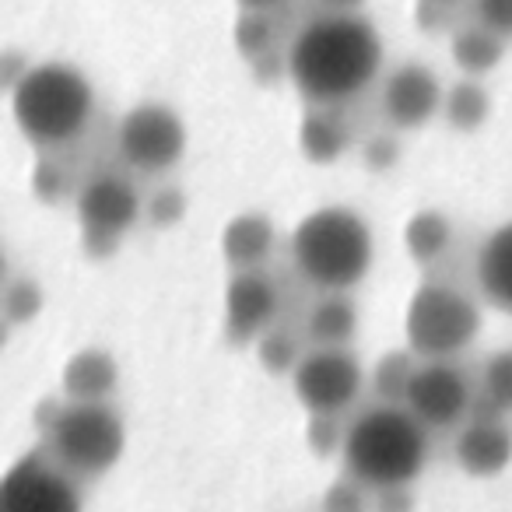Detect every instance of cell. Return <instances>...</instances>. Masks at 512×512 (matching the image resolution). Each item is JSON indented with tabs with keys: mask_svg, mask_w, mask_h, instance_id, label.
<instances>
[{
	"mask_svg": "<svg viewBox=\"0 0 512 512\" xmlns=\"http://www.w3.org/2000/svg\"><path fill=\"white\" fill-rule=\"evenodd\" d=\"M474 274L484 302L495 306L498 313L512 316V221L488 232V239L477 249Z\"/></svg>",
	"mask_w": 512,
	"mask_h": 512,
	"instance_id": "2e32d148",
	"label": "cell"
},
{
	"mask_svg": "<svg viewBox=\"0 0 512 512\" xmlns=\"http://www.w3.org/2000/svg\"><path fill=\"white\" fill-rule=\"evenodd\" d=\"M442 92L439 74L432 71L421 60H407V64L393 67L383 81V92H379V109H383V120L397 130H421L442 113Z\"/></svg>",
	"mask_w": 512,
	"mask_h": 512,
	"instance_id": "7c38bea8",
	"label": "cell"
},
{
	"mask_svg": "<svg viewBox=\"0 0 512 512\" xmlns=\"http://www.w3.org/2000/svg\"><path fill=\"white\" fill-rule=\"evenodd\" d=\"M120 383V365L109 351L85 348L64 365L67 400H109Z\"/></svg>",
	"mask_w": 512,
	"mask_h": 512,
	"instance_id": "ac0fdd59",
	"label": "cell"
},
{
	"mask_svg": "<svg viewBox=\"0 0 512 512\" xmlns=\"http://www.w3.org/2000/svg\"><path fill=\"white\" fill-rule=\"evenodd\" d=\"M29 71H32V67H25V57H18L15 50L4 53V85H8V92H15L18 81H22Z\"/></svg>",
	"mask_w": 512,
	"mask_h": 512,
	"instance_id": "d590c367",
	"label": "cell"
},
{
	"mask_svg": "<svg viewBox=\"0 0 512 512\" xmlns=\"http://www.w3.org/2000/svg\"><path fill=\"white\" fill-rule=\"evenodd\" d=\"M453 456L463 474H470V477L502 474L512 463V428L505 425L502 414L474 407L470 421L460 428V435H456Z\"/></svg>",
	"mask_w": 512,
	"mask_h": 512,
	"instance_id": "5bb4252c",
	"label": "cell"
},
{
	"mask_svg": "<svg viewBox=\"0 0 512 512\" xmlns=\"http://www.w3.org/2000/svg\"><path fill=\"white\" fill-rule=\"evenodd\" d=\"M232 43L246 64L267 57L278 50V22L274 15H260V11H239L232 25Z\"/></svg>",
	"mask_w": 512,
	"mask_h": 512,
	"instance_id": "603a6c76",
	"label": "cell"
},
{
	"mask_svg": "<svg viewBox=\"0 0 512 512\" xmlns=\"http://www.w3.org/2000/svg\"><path fill=\"white\" fill-rule=\"evenodd\" d=\"M449 57L460 67L463 78H484L491 74L505 57V39L488 32L484 25H460L449 36Z\"/></svg>",
	"mask_w": 512,
	"mask_h": 512,
	"instance_id": "d6986e66",
	"label": "cell"
},
{
	"mask_svg": "<svg viewBox=\"0 0 512 512\" xmlns=\"http://www.w3.org/2000/svg\"><path fill=\"white\" fill-rule=\"evenodd\" d=\"M43 309V288L29 278L8 281V292H4V316L8 323H29L36 320V313Z\"/></svg>",
	"mask_w": 512,
	"mask_h": 512,
	"instance_id": "4316f807",
	"label": "cell"
},
{
	"mask_svg": "<svg viewBox=\"0 0 512 512\" xmlns=\"http://www.w3.org/2000/svg\"><path fill=\"white\" fill-rule=\"evenodd\" d=\"M446 4H449V0H446Z\"/></svg>",
	"mask_w": 512,
	"mask_h": 512,
	"instance_id": "f35d334b",
	"label": "cell"
},
{
	"mask_svg": "<svg viewBox=\"0 0 512 512\" xmlns=\"http://www.w3.org/2000/svg\"><path fill=\"white\" fill-rule=\"evenodd\" d=\"M414 369H418L414 365V351H390L376 365V393L386 404H404V393L411 386Z\"/></svg>",
	"mask_w": 512,
	"mask_h": 512,
	"instance_id": "d4e9b609",
	"label": "cell"
},
{
	"mask_svg": "<svg viewBox=\"0 0 512 512\" xmlns=\"http://www.w3.org/2000/svg\"><path fill=\"white\" fill-rule=\"evenodd\" d=\"M0 512H81V491L74 474L36 449L4 474Z\"/></svg>",
	"mask_w": 512,
	"mask_h": 512,
	"instance_id": "30bf717a",
	"label": "cell"
},
{
	"mask_svg": "<svg viewBox=\"0 0 512 512\" xmlns=\"http://www.w3.org/2000/svg\"><path fill=\"white\" fill-rule=\"evenodd\" d=\"M239 11H260V15H278L288 0H235Z\"/></svg>",
	"mask_w": 512,
	"mask_h": 512,
	"instance_id": "8d00e7d4",
	"label": "cell"
},
{
	"mask_svg": "<svg viewBox=\"0 0 512 512\" xmlns=\"http://www.w3.org/2000/svg\"><path fill=\"white\" fill-rule=\"evenodd\" d=\"M327 15H358V8H362L365 0H316Z\"/></svg>",
	"mask_w": 512,
	"mask_h": 512,
	"instance_id": "74e56055",
	"label": "cell"
},
{
	"mask_svg": "<svg viewBox=\"0 0 512 512\" xmlns=\"http://www.w3.org/2000/svg\"><path fill=\"white\" fill-rule=\"evenodd\" d=\"M116 151L127 169L141 176H162L186 155V123L165 102H137L116 127Z\"/></svg>",
	"mask_w": 512,
	"mask_h": 512,
	"instance_id": "ba28073f",
	"label": "cell"
},
{
	"mask_svg": "<svg viewBox=\"0 0 512 512\" xmlns=\"http://www.w3.org/2000/svg\"><path fill=\"white\" fill-rule=\"evenodd\" d=\"M404 407L432 432L456 428L474 411V390L453 362H421L404 393Z\"/></svg>",
	"mask_w": 512,
	"mask_h": 512,
	"instance_id": "8fae6325",
	"label": "cell"
},
{
	"mask_svg": "<svg viewBox=\"0 0 512 512\" xmlns=\"http://www.w3.org/2000/svg\"><path fill=\"white\" fill-rule=\"evenodd\" d=\"M432 456V428L404 404H376L344 428V474L365 491H404L421 477Z\"/></svg>",
	"mask_w": 512,
	"mask_h": 512,
	"instance_id": "7a4b0ae2",
	"label": "cell"
},
{
	"mask_svg": "<svg viewBox=\"0 0 512 512\" xmlns=\"http://www.w3.org/2000/svg\"><path fill=\"white\" fill-rule=\"evenodd\" d=\"M11 116L25 141L39 151H57L64 144L78 141L95 116V88L78 67L39 64L18 81L11 92Z\"/></svg>",
	"mask_w": 512,
	"mask_h": 512,
	"instance_id": "277c9868",
	"label": "cell"
},
{
	"mask_svg": "<svg viewBox=\"0 0 512 512\" xmlns=\"http://www.w3.org/2000/svg\"><path fill=\"white\" fill-rule=\"evenodd\" d=\"M376 260L372 228L355 207L327 204L309 211L292 232V264L320 295H341L362 285Z\"/></svg>",
	"mask_w": 512,
	"mask_h": 512,
	"instance_id": "3957f363",
	"label": "cell"
},
{
	"mask_svg": "<svg viewBox=\"0 0 512 512\" xmlns=\"http://www.w3.org/2000/svg\"><path fill=\"white\" fill-rule=\"evenodd\" d=\"M256 355L264 362L267 372H278V376H292L295 365L302 362V348L292 334L285 330H267L260 341H256Z\"/></svg>",
	"mask_w": 512,
	"mask_h": 512,
	"instance_id": "484cf974",
	"label": "cell"
},
{
	"mask_svg": "<svg viewBox=\"0 0 512 512\" xmlns=\"http://www.w3.org/2000/svg\"><path fill=\"white\" fill-rule=\"evenodd\" d=\"M323 512H365V488L344 474L323 495Z\"/></svg>",
	"mask_w": 512,
	"mask_h": 512,
	"instance_id": "f1b7e54d",
	"label": "cell"
},
{
	"mask_svg": "<svg viewBox=\"0 0 512 512\" xmlns=\"http://www.w3.org/2000/svg\"><path fill=\"white\" fill-rule=\"evenodd\" d=\"M484 411L512 414V348H498L484 358L481 369V404Z\"/></svg>",
	"mask_w": 512,
	"mask_h": 512,
	"instance_id": "cb8c5ba5",
	"label": "cell"
},
{
	"mask_svg": "<svg viewBox=\"0 0 512 512\" xmlns=\"http://www.w3.org/2000/svg\"><path fill=\"white\" fill-rule=\"evenodd\" d=\"M414 22H418V29H425V32L446 29V25H449L446 0H421L418 11H414Z\"/></svg>",
	"mask_w": 512,
	"mask_h": 512,
	"instance_id": "836d02e7",
	"label": "cell"
},
{
	"mask_svg": "<svg viewBox=\"0 0 512 512\" xmlns=\"http://www.w3.org/2000/svg\"><path fill=\"white\" fill-rule=\"evenodd\" d=\"M442 116H446L449 127L460 130V134H474V130H481L484 120L491 116L488 88H484L477 78H460L446 92V102H442Z\"/></svg>",
	"mask_w": 512,
	"mask_h": 512,
	"instance_id": "7402d4cb",
	"label": "cell"
},
{
	"mask_svg": "<svg viewBox=\"0 0 512 512\" xmlns=\"http://www.w3.org/2000/svg\"><path fill=\"white\" fill-rule=\"evenodd\" d=\"M144 207H148V218L155 221V225L169 228L186 214V193L176 190V186H162V190H158Z\"/></svg>",
	"mask_w": 512,
	"mask_h": 512,
	"instance_id": "83f0119b",
	"label": "cell"
},
{
	"mask_svg": "<svg viewBox=\"0 0 512 512\" xmlns=\"http://www.w3.org/2000/svg\"><path fill=\"white\" fill-rule=\"evenodd\" d=\"M355 330L358 309L348 299V292L320 295V302L309 313V341H313V348H348Z\"/></svg>",
	"mask_w": 512,
	"mask_h": 512,
	"instance_id": "ffe728a7",
	"label": "cell"
},
{
	"mask_svg": "<svg viewBox=\"0 0 512 512\" xmlns=\"http://www.w3.org/2000/svg\"><path fill=\"white\" fill-rule=\"evenodd\" d=\"M74 211L81 221V239L92 256H113L123 235L141 221V193L120 172H95L74 193Z\"/></svg>",
	"mask_w": 512,
	"mask_h": 512,
	"instance_id": "52a82bcc",
	"label": "cell"
},
{
	"mask_svg": "<svg viewBox=\"0 0 512 512\" xmlns=\"http://www.w3.org/2000/svg\"><path fill=\"white\" fill-rule=\"evenodd\" d=\"M351 141H355V130H351L348 116L341 113V106H309L302 116L299 127V148L309 162L330 165L341 162L348 155Z\"/></svg>",
	"mask_w": 512,
	"mask_h": 512,
	"instance_id": "e0dca14e",
	"label": "cell"
},
{
	"mask_svg": "<svg viewBox=\"0 0 512 512\" xmlns=\"http://www.w3.org/2000/svg\"><path fill=\"white\" fill-rule=\"evenodd\" d=\"M278 235L274 221L260 211H242L221 232V256L228 260L232 271H260L271 260Z\"/></svg>",
	"mask_w": 512,
	"mask_h": 512,
	"instance_id": "9a60e30c",
	"label": "cell"
},
{
	"mask_svg": "<svg viewBox=\"0 0 512 512\" xmlns=\"http://www.w3.org/2000/svg\"><path fill=\"white\" fill-rule=\"evenodd\" d=\"M365 369L351 348H309L292 372V390L309 414L337 418L358 400Z\"/></svg>",
	"mask_w": 512,
	"mask_h": 512,
	"instance_id": "9c48e42d",
	"label": "cell"
},
{
	"mask_svg": "<svg viewBox=\"0 0 512 512\" xmlns=\"http://www.w3.org/2000/svg\"><path fill=\"white\" fill-rule=\"evenodd\" d=\"M278 306V285L264 271H232L225 288V341H260L267 330H274Z\"/></svg>",
	"mask_w": 512,
	"mask_h": 512,
	"instance_id": "4fadbf2b",
	"label": "cell"
},
{
	"mask_svg": "<svg viewBox=\"0 0 512 512\" xmlns=\"http://www.w3.org/2000/svg\"><path fill=\"white\" fill-rule=\"evenodd\" d=\"M362 162L369 165L372 172H390L393 165L400 162V144L393 134H372L369 141L362 144Z\"/></svg>",
	"mask_w": 512,
	"mask_h": 512,
	"instance_id": "4dcf8cb0",
	"label": "cell"
},
{
	"mask_svg": "<svg viewBox=\"0 0 512 512\" xmlns=\"http://www.w3.org/2000/svg\"><path fill=\"white\" fill-rule=\"evenodd\" d=\"M334 418H320L313 414V425H309V442H313L316 453H327L330 446H344V432H334Z\"/></svg>",
	"mask_w": 512,
	"mask_h": 512,
	"instance_id": "e575fe53",
	"label": "cell"
},
{
	"mask_svg": "<svg viewBox=\"0 0 512 512\" xmlns=\"http://www.w3.org/2000/svg\"><path fill=\"white\" fill-rule=\"evenodd\" d=\"M383 71V39L362 15H320L295 32L288 78L309 106H344Z\"/></svg>",
	"mask_w": 512,
	"mask_h": 512,
	"instance_id": "6da1fadb",
	"label": "cell"
},
{
	"mask_svg": "<svg viewBox=\"0 0 512 512\" xmlns=\"http://www.w3.org/2000/svg\"><path fill=\"white\" fill-rule=\"evenodd\" d=\"M32 190H36V197H43V200H50V204H57L60 197L67 193V176H64V169L60 165H53V162H39L36 165V176H32Z\"/></svg>",
	"mask_w": 512,
	"mask_h": 512,
	"instance_id": "1f68e13d",
	"label": "cell"
},
{
	"mask_svg": "<svg viewBox=\"0 0 512 512\" xmlns=\"http://www.w3.org/2000/svg\"><path fill=\"white\" fill-rule=\"evenodd\" d=\"M474 18L498 39H512V0H474Z\"/></svg>",
	"mask_w": 512,
	"mask_h": 512,
	"instance_id": "f546056e",
	"label": "cell"
},
{
	"mask_svg": "<svg viewBox=\"0 0 512 512\" xmlns=\"http://www.w3.org/2000/svg\"><path fill=\"white\" fill-rule=\"evenodd\" d=\"M249 71H253V78L260 81V85H274V81H281L288 74V53H285V57H281L278 50L267 53V57L253 60V64H249Z\"/></svg>",
	"mask_w": 512,
	"mask_h": 512,
	"instance_id": "d6a6232c",
	"label": "cell"
},
{
	"mask_svg": "<svg viewBox=\"0 0 512 512\" xmlns=\"http://www.w3.org/2000/svg\"><path fill=\"white\" fill-rule=\"evenodd\" d=\"M481 334V309L449 281H425L404 313L407 351L421 362H449Z\"/></svg>",
	"mask_w": 512,
	"mask_h": 512,
	"instance_id": "8992f818",
	"label": "cell"
},
{
	"mask_svg": "<svg viewBox=\"0 0 512 512\" xmlns=\"http://www.w3.org/2000/svg\"><path fill=\"white\" fill-rule=\"evenodd\" d=\"M449 246H453V221L442 211L428 207V211H418L407 218L404 249L414 264H421V267L435 264V260H442V256L449 253Z\"/></svg>",
	"mask_w": 512,
	"mask_h": 512,
	"instance_id": "44dd1931",
	"label": "cell"
},
{
	"mask_svg": "<svg viewBox=\"0 0 512 512\" xmlns=\"http://www.w3.org/2000/svg\"><path fill=\"white\" fill-rule=\"evenodd\" d=\"M46 449L74 477H102L120 463L127 428L109 400H60L46 421Z\"/></svg>",
	"mask_w": 512,
	"mask_h": 512,
	"instance_id": "5b68a950",
	"label": "cell"
}]
</instances>
